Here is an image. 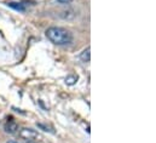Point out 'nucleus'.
<instances>
[{"label": "nucleus", "instance_id": "1", "mask_svg": "<svg viewBox=\"0 0 156 143\" xmlns=\"http://www.w3.org/2000/svg\"><path fill=\"white\" fill-rule=\"evenodd\" d=\"M47 39L55 45H68L73 41V34L61 27H51L46 31Z\"/></svg>", "mask_w": 156, "mask_h": 143}, {"label": "nucleus", "instance_id": "2", "mask_svg": "<svg viewBox=\"0 0 156 143\" xmlns=\"http://www.w3.org/2000/svg\"><path fill=\"white\" fill-rule=\"evenodd\" d=\"M20 136L24 140H34L38 137V132L33 129H28V127H24L20 131Z\"/></svg>", "mask_w": 156, "mask_h": 143}, {"label": "nucleus", "instance_id": "3", "mask_svg": "<svg viewBox=\"0 0 156 143\" xmlns=\"http://www.w3.org/2000/svg\"><path fill=\"white\" fill-rule=\"evenodd\" d=\"M17 130H18V125H17L15 121L10 120V121H7V123L5 124V131H6L7 134H15Z\"/></svg>", "mask_w": 156, "mask_h": 143}, {"label": "nucleus", "instance_id": "4", "mask_svg": "<svg viewBox=\"0 0 156 143\" xmlns=\"http://www.w3.org/2000/svg\"><path fill=\"white\" fill-rule=\"evenodd\" d=\"M80 60L82 62H90L91 60V49L90 47H86L81 53H80Z\"/></svg>", "mask_w": 156, "mask_h": 143}, {"label": "nucleus", "instance_id": "5", "mask_svg": "<svg viewBox=\"0 0 156 143\" xmlns=\"http://www.w3.org/2000/svg\"><path fill=\"white\" fill-rule=\"evenodd\" d=\"M7 6H10V7L13 9V10L21 11V12H24V11H26L24 4H22V2H13V1H11V2H7Z\"/></svg>", "mask_w": 156, "mask_h": 143}, {"label": "nucleus", "instance_id": "6", "mask_svg": "<svg viewBox=\"0 0 156 143\" xmlns=\"http://www.w3.org/2000/svg\"><path fill=\"white\" fill-rule=\"evenodd\" d=\"M64 81H66L67 85L73 86V85L76 84V81H78V76H76V75H68V76L64 79Z\"/></svg>", "mask_w": 156, "mask_h": 143}, {"label": "nucleus", "instance_id": "7", "mask_svg": "<svg viewBox=\"0 0 156 143\" xmlns=\"http://www.w3.org/2000/svg\"><path fill=\"white\" fill-rule=\"evenodd\" d=\"M61 17L67 18V20H70V18H74V17H75V13H74L73 10H68V11H63V12L61 13Z\"/></svg>", "mask_w": 156, "mask_h": 143}, {"label": "nucleus", "instance_id": "8", "mask_svg": "<svg viewBox=\"0 0 156 143\" xmlns=\"http://www.w3.org/2000/svg\"><path fill=\"white\" fill-rule=\"evenodd\" d=\"M38 125V127L39 129H41V130H44V131H46V132H51V134H55V131L50 127V126H47V125H44V124H41V123H39V124H37Z\"/></svg>", "mask_w": 156, "mask_h": 143}, {"label": "nucleus", "instance_id": "9", "mask_svg": "<svg viewBox=\"0 0 156 143\" xmlns=\"http://www.w3.org/2000/svg\"><path fill=\"white\" fill-rule=\"evenodd\" d=\"M73 0H57V2L59 4H70Z\"/></svg>", "mask_w": 156, "mask_h": 143}, {"label": "nucleus", "instance_id": "10", "mask_svg": "<svg viewBox=\"0 0 156 143\" xmlns=\"http://www.w3.org/2000/svg\"><path fill=\"white\" fill-rule=\"evenodd\" d=\"M7 143H18V142H16V141H9Z\"/></svg>", "mask_w": 156, "mask_h": 143}, {"label": "nucleus", "instance_id": "11", "mask_svg": "<svg viewBox=\"0 0 156 143\" xmlns=\"http://www.w3.org/2000/svg\"><path fill=\"white\" fill-rule=\"evenodd\" d=\"M27 143H37V142H34V141H28Z\"/></svg>", "mask_w": 156, "mask_h": 143}]
</instances>
